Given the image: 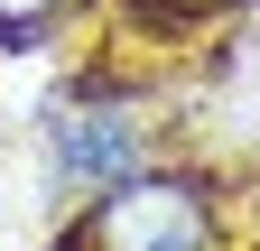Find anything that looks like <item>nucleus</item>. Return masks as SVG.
I'll use <instances>...</instances> for the list:
<instances>
[{
  "mask_svg": "<svg viewBox=\"0 0 260 251\" xmlns=\"http://www.w3.org/2000/svg\"><path fill=\"white\" fill-rule=\"evenodd\" d=\"M223 214H214V186L186 177V168H140L103 186L75 233H65V251H214Z\"/></svg>",
  "mask_w": 260,
  "mask_h": 251,
  "instance_id": "nucleus-1",
  "label": "nucleus"
},
{
  "mask_svg": "<svg viewBox=\"0 0 260 251\" xmlns=\"http://www.w3.org/2000/svg\"><path fill=\"white\" fill-rule=\"evenodd\" d=\"M149 168V121L140 103H56L47 112V186L56 205H93L103 186Z\"/></svg>",
  "mask_w": 260,
  "mask_h": 251,
  "instance_id": "nucleus-2",
  "label": "nucleus"
},
{
  "mask_svg": "<svg viewBox=\"0 0 260 251\" xmlns=\"http://www.w3.org/2000/svg\"><path fill=\"white\" fill-rule=\"evenodd\" d=\"M75 10V0H0V47H47V28Z\"/></svg>",
  "mask_w": 260,
  "mask_h": 251,
  "instance_id": "nucleus-3",
  "label": "nucleus"
},
{
  "mask_svg": "<svg viewBox=\"0 0 260 251\" xmlns=\"http://www.w3.org/2000/svg\"><path fill=\"white\" fill-rule=\"evenodd\" d=\"M130 10H149V19H168V28H195V19L233 10V0H130Z\"/></svg>",
  "mask_w": 260,
  "mask_h": 251,
  "instance_id": "nucleus-4",
  "label": "nucleus"
}]
</instances>
